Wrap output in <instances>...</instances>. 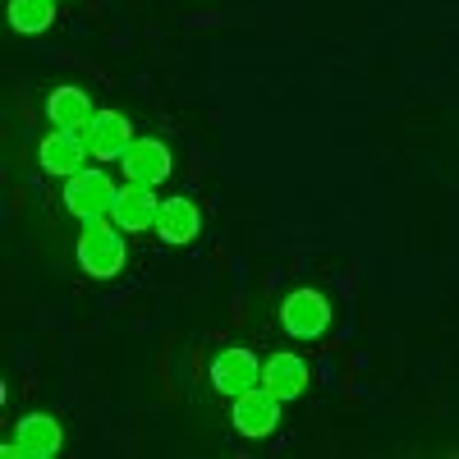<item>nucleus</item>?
I'll return each mask as SVG.
<instances>
[{"label":"nucleus","mask_w":459,"mask_h":459,"mask_svg":"<svg viewBox=\"0 0 459 459\" xmlns=\"http://www.w3.org/2000/svg\"><path fill=\"white\" fill-rule=\"evenodd\" d=\"M115 194H120V184L106 175L101 161L97 166H83L79 175L65 179V212L79 216V221H101V216H110Z\"/></svg>","instance_id":"obj_2"},{"label":"nucleus","mask_w":459,"mask_h":459,"mask_svg":"<svg viewBox=\"0 0 459 459\" xmlns=\"http://www.w3.org/2000/svg\"><path fill=\"white\" fill-rule=\"evenodd\" d=\"M120 170L134 179V184H152L161 188L170 175H175V157L161 138H134V147L120 157Z\"/></svg>","instance_id":"obj_9"},{"label":"nucleus","mask_w":459,"mask_h":459,"mask_svg":"<svg viewBox=\"0 0 459 459\" xmlns=\"http://www.w3.org/2000/svg\"><path fill=\"white\" fill-rule=\"evenodd\" d=\"M308 381H313L308 363H303L299 354H290V350H281V354H272V359H262V386L272 391L276 400H285V404L308 391Z\"/></svg>","instance_id":"obj_11"},{"label":"nucleus","mask_w":459,"mask_h":459,"mask_svg":"<svg viewBox=\"0 0 459 459\" xmlns=\"http://www.w3.org/2000/svg\"><path fill=\"white\" fill-rule=\"evenodd\" d=\"M157 212H161V198L152 184H120L115 194V207H110V221L125 230V235H143V230H157Z\"/></svg>","instance_id":"obj_7"},{"label":"nucleus","mask_w":459,"mask_h":459,"mask_svg":"<svg viewBox=\"0 0 459 459\" xmlns=\"http://www.w3.org/2000/svg\"><path fill=\"white\" fill-rule=\"evenodd\" d=\"M10 28L23 32V37H37L56 28V0H10Z\"/></svg>","instance_id":"obj_14"},{"label":"nucleus","mask_w":459,"mask_h":459,"mask_svg":"<svg viewBox=\"0 0 459 459\" xmlns=\"http://www.w3.org/2000/svg\"><path fill=\"white\" fill-rule=\"evenodd\" d=\"M281 404L266 386H253L244 395H235V409H230V423H235V432L244 441H262V437H272L281 428Z\"/></svg>","instance_id":"obj_4"},{"label":"nucleus","mask_w":459,"mask_h":459,"mask_svg":"<svg viewBox=\"0 0 459 459\" xmlns=\"http://www.w3.org/2000/svg\"><path fill=\"white\" fill-rule=\"evenodd\" d=\"M92 115H97V106H92L88 88H79V83L51 88V97H47V120H51V129H88Z\"/></svg>","instance_id":"obj_13"},{"label":"nucleus","mask_w":459,"mask_h":459,"mask_svg":"<svg viewBox=\"0 0 459 459\" xmlns=\"http://www.w3.org/2000/svg\"><path fill=\"white\" fill-rule=\"evenodd\" d=\"M79 266L92 276V281H115L129 262V248H125V230L115 225L110 216L101 221H83V235H79Z\"/></svg>","instance_id":"obj_1"},{"label":"nucleus","mask_w":459,"mask_h":459,"mask_svg":"<svg viewBox=\"0 0 459 459\" xmlns=\"http://www.w3.org/2000/svg\"><path fill=\"white\" fill-rule=\"evenodd\" d=\"M83 138H88V147H92V161H120L125 152L134 147V125H129V115H120V110H97L92 120H88V129H83Z\"/></svg>","instance_id":"obj_8"},{"label":"nucleus","mask_w":459,"mask_h":459,"mask_svg":"<svg viewBox=\"0 0 459 459\" xmlns=\"http://www.w3.org/2000/svg\"><path fill=\"white\" fill-rule=\"evenodd\" d=\"M281 326L294 340H322L331 331V299L322 290H313V285H299L281 303Z\"/></svg>","instance_id":"obj_3"},{"label":"nucleus","mask_w":459,"mask_h":459,"mask_svg":"<svg viewBox=\"0 0 459 459\" xmlns=\"http://www.w3.org/2000/svg\"><path fill=\"white\" fill-rule=\"evenodd\" d=\"M157 235L161 244L170 248H184L203 235V212L194 198H161V212H157Z\"/></svg>","instance_id":"obj_12"},{"label":"nucleus","mask_w":459,"mask_h":459,"mask_svg":"<svg viewBox=\"0 0 459 459\" xmlns=\"http://www.w3.org/2000/svg\"><path fill=\"white\" fill-rule=\"evenodd\" d=\"M14 441H19L23 459H51L65 446V423H60L56 413L32 409V413H23L19 423H14Z\"/></svg>","instance_id":"obj_10"},{"label":"nucleus","mask_w":459,"mask_h":459,"mask_svg":"<svg viewBox=\"0 0 459 459\" xmlns=\"http://www.w3.org/2000/svg\"><path fill=\"white\" fill-rule=\"evenodd\" d=\"M88 161H92V147H88L83 129H51L42 138V147H37V166H42L47 175H56V179L79 175Z\"/></svg>","instance_id":"obj_5"},{"label":"nucleus","mask_w":459,"mask_h":459,"mask_svg":"<svg viewBox=\"0 0 459 459\" xmlns=\"http://www.w3.org/2000/svg\"><path fill=\"white\" fill-rule=\"evenodd\" d=\"M212 386L221 395H244V391L262 386V359L253 350H244V344H230V350H221L212 359Z\"/></svg>","instance_id":"obj_6"}]
</instances>
